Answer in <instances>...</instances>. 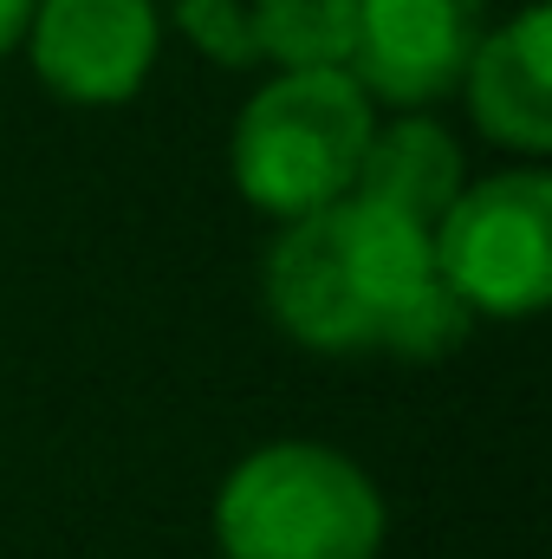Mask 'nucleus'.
Here are the masks:
<instances>
[{"label":"nucleus","mask_w":552,"mask_h":559,"mask_svg":"<svg viewBox=\"0 0 552 559\" xmlns=\"http://www.w3.org/2000/svg\"><path fill=\"white\" fill-rule=\"evenodd\" d=\"M176 20H182V33H189L215 66H228V72H241V66L261 59V52H254V20H248L241 0H176Z\"/></svg>","instance_id":"obj_10"},{"label":"nucleus","mask_w":552,"mask_h":559,"mask_svg":"<svg viewBox=\"0 0 552 559\" xmlns=\"http://www.w3.org/2000/svg\"><path fill=\"white\" fill-rule=\"evenodd\" d=\"M481 0H358L351 26V59L345 72L358 79L364 98L384 105H435L448 85H461L475 46H481Z\"/></svg>","instance_id":"obj_5"},{"label":"nucleus","mask_w":552,"mask_h":559,"mask_svg":"<svg viewBox=\"0 0 552 559\" xmlns=\"http://www.w3.org/2000/svg\"><path fill=\"white\" fill-rule=\"evenodd\" d=\"M371 131V98L351 72H279L235 124V182L254 209L299 222L351 195Z\"/></svg>","instance_id":"obj_3"},{"label":"nucleus","mask_w":552,"mask_h":559,"mask_svg":"<svg viewBox=\"0 0 552 559\" xmlns=\"http://www.w3.org/2000/svg\"><path fill=\"white\" fill-rule=\"evenodd\" d=\"M215 540L228 559H371L384 547V501L338 449L274 442L221 481Z\"/></svg>","instance_id":"obj_2"},{"label":"nucleus","mask_w":552,"mask_h":559,"mask_svg":"<svg viewBox=\"0 0 552 559\" xmlns=\"http://www.w3.org/2000/svg\"><path fill=\"white\" fill-rule=\"evenodd\" d=\"M254 52L279 72H345L358 0H254Z\"/></svg>","instance_id":"obj_9"},{"label":"nucleus","mask_w":552,"mask_h":559,"mask_svg":"<svg viewBox=\"0 0 552 559\" xmlns=\"http://www.w3.org/2000/svg\"><path fill=\"white\" fill-rule=\"evenodd\" d=\"M33 66L65 105H124L156 66L149 0H39Z\"/></svg>","instance_id":"obj_6"},{"label":"nucleus","mask_w":552,"mask_h":559,"mask_svg":"<svg viewBox=\"0 0 552 559\" xmlns=\"http://www.w3.org/2000/svg\"><path fill=\"white\" fill-rule=\"evenodd\" d=\"M267 306L279 332L312 352H397L442 358L468 338V306L435 280L429 235L371 195H338L267 254Z\"/></svg>","instance_id":"obj_1"},{"label":"nucleus","mask_w":552,"mask_h":559,"mask_svg":"<svg viewBox=\"0 0 552 559\" xmlns=\"http://www.w3.org/2000/svg\"><path fill=\"white\" fill-rule=\"evenodd\" d=\"M351 189L384 202L391 215H404V222H416L429 235L448 215V202L461 195V150L429 118H397L391 131H371Z\"/></svg>","instance_id":"obj_8"},{"label":"nucleus","mask_w":552,"mask_h":559,"mask_svg":"<svg viewBox=\"0 0 552 559\" xmlns=\"http://www.w3.org/2000/svg\"><path fill=\"white\" fill-rule=\"evenodd\" d=\"M429 267L468 306L527 319L552 299V182L547 169H507L448 202L429 228Z\"/></svg>","instance_id":"obj_4"},{"label":"nucleus","mask_w":552,"mask_h":559,"mask_svg":"<svg viewBox=\"0 0 552 559\" xmlns=\"http://www.w3.org/2000/svg\"><path fill=\"white\" fill-rule=\"evenodd\" d=\"M33 13H39V0H0V52H13V46L26 39Z\"/></svg>","instance_id":"obj_11"},{"label":"nucleus","mask_w":552,"mask_h":559,"mask_svg":"<svg viewBox=\"0 0 552 559\" xmlns=\"http://www.w3.org/2000/svg\"><path fill=\"white\" fill-rule=\"evenodd\" d=\"M468 105L475 124L507 150L547 156L552 150V13L547 0H533L520 20H507L501 33H481L475 59H468Z\"/></svg>","instance_id":"obj_7"}]
</instances>
